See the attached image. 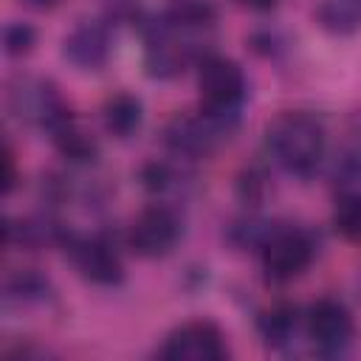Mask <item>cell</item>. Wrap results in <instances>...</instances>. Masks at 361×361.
I'll return each mask as SVG.
<instances>
[{
  "mask_svg": "<svg viewBox=\"0 0 361 361\" xmlns=\"http://www.w3.org/2000/svg\"><path fill=\"white\" fill-rule=\"evenodd\" d=\"M268 149L290 175L307 178L324 155V127L307 113H282L268 124Z\"/></svg>",
  "mask_w": 361,
  "mask_h": 361,
  "instance_id": "cell-1",
  "label": "cell"
},
{
  "mask_svg": "<svg viewBox=\"0 0 361 361\" xmlns=\"http://www.w3.org/2000/svg\"><path fill=\"white\" fill-rule=\"evenodd\" d=\"M333 223H336V228H338L347 240H361V192L344 195V197L336 203Z\"/></svg>",
  "mask_w": 361,
  "mask_h": 361,
  "instance_id": "cell-15",
  "label": "cell"
},
{
  "mask_svg": "<svg viewBox=\"0 0 361 361\" xmlns=\"http://www.w3.org/2000/svg\"><path fill=\"white\" fill-rule=\"evenodd\" d=\"M73 262L85 279L96 285H116L121 282V259L104 240H76L71 245Z\"/></svg>",
  "mask_w": 361,
  "mask_h": 361,
  "instance_id": "cell-9",
  "label": "cell"
},
{
  "mask_svg": "<svg viewBox=\"0 0 361 361\" xmlns=\"http://www.w3.org/2000/svg\"><path fill=\"white\" fill-rule=\"evenodd\" d=\"M180 223L166 206H147L130 226V248L138 257H164L175 248Z\"/></svg>",
  "mask_w": 361,
  "mask_h": 361,
  "instance_id": "cell-6",
  "label": "cell"
},
{
  "mask_svg": "<svg viewBox=\"0 0 361 361\" xmlns=\"http://www.w3.org/2000/svg\"><path fill=\"white\" fill-rule=\"evenodd\" d=\"M166 25L175 31H192V28H209L214 23V8L206 0H169Z\"/></svg>",
  "mask_w": 361,
  "mask_h": 361,
  "instance_id": "cell-12",
  "label": "cell"
},
{
  "mask_svg": "<svg viewBox=\"0 0 361 361\" xmlns=\"http://www.w3.org/2000/svg\"><path fill=\"white\" fill-rule=\"evenodd\" d=\"M8 107L20 121L39 127H59L68 118V110L59 102L56 87L39 76H17L8 87Z\"/></svg>",
  "mask_w": 361,
  "mask_h": 361,
  "instance_id": "cell-3",
  "label": "cell"
},
{
  "mask_svg": "<svg viewBox=\"0 0 361 361\" xmlns=\"http://www.w3.org/2000/svg\"><path fill=\"white\" fill-rule=\"evenodd\" d=\"M200 102L214 116H231L245 96V73L234 59L206 56L197 71Z\"/></svg>",
  "mask_w": 361,
  "mask_h": 361,
  "instance_id": "cell-2",
  "label": "cell"
},
{
  "mask_svg": "<svg viewBox=\"0 0 361 361\" xmlns=\"http://www.w3.org/2000/svg\"><path fill=\"white\" fill-rule=\"evenodd\" d=\"M3 166H6V172H3V192L8 195L11 186H14V155H11L8 147H6V152H3Z\"/></svg>",
  "mask_w": 361,
  "mask_h": 361,
  "instance_id": "cell-17",
  "label": "cell"
},
{
  "mask_svg": "<svg viewBox=\"0 0 361 361\" xmlns=\"http://www.w3.org/2000/svg\"><path fill=\"white\" fill-rule=\"evenodd\" d=\"M307 333L322 353H341L353 338V316L336 299H319L307 313Z\"/></svg>",
  "mask_w": 361,
  "mask_h": 361,
  "instance_id": "cell-8",
  "label": "cell"
},
{
  "mask_svg": "<svg viewBox=\"0 0 361 361\" xmlns=\"http://www.w3.org/2000/svg\"><path fill=\"white\" fill-rule=\"evenodd\" d=\"M161 355L169 361H220L228 355V350L220 327L206 319H197L172 330L166 344L161 347Z\"/></svg>",
  "mask_w": 361,
  "mask_h": 361,
  "instance_id": "cell-4",
  "label": "cell"
},
{
  "mask_svg": "<svg viewBox=\"0 0 361 361\" xmlns=\"http://www.w3.org/2000/svg\"><path fill=\"white\" fill-rule=\"evenodd\" d=\"M243 3L251 8H274L276 6V0H243Z\"/></svg>",
  "mask_w": 361,
  "mask_h": 361,
  "instance_id": "cell-18",
  "label": "cell"
},
{
  "mask_svg": "<svg viewBox=\"0 0 361 361\" xmlns=\"http://www.w3.org/2000/svg\"><path fill=\"white\" fill-rule=\"evenodd\" d=\"M296 330V310L290 305H276L259 316V333L268 344H285Z\"/></svg>",
  "mask_w": 361,
  "mask_h": 361,
  "instance_id": "cell-13",
  "label": "cell"
},
{
  "mask_svg": "<svg viewBox=\"0 0 361 361\" xmlns=\"http://www.w3.org/2000/svg\"><path fill=\"white\" fill-rule=\"evenodd\" d=\"M65 56L76 65V68H85V71H93L99 68L104 59H107V51H110V37L104 31V25L99 23H82L76 25L68 37H65Z\"/></svg>",
  "mask_w": 361,
  "mask_h": 361,
  "instance_id": "cell-10",
  "label": "cell"
},
{
  "mask_svg": "<svg viewBox=\"0 0 361 361\" xmlns=\"http://www.w3.org/2000/svg\"><path fill=\"white\" fill-rule=\"evenodd\" d=\"M104 127L116 138H130L141 127V102L130 93H116L104 102Z\"/></svg>",
  "mask_w": 361,
  "mask_h": 361,
  "instance_id": "cell-11",
  "label": "cell"
},
{
  "mask_svg": "<svg viewBox=\"0 0 361 361\" xmlns=\"http://www.w3.org/2000/svg\"><path fill=\"white\" fill-rule=\"evenodd\" d=\"M34 39H37V34H34V28L25 25V23H11V25H6V31H3V42H6V51H8L11 56L28 54L31 45H34Z\"/></svg>",
  "mask_w": 361,
  "mask_h": 361,
  "instance_id": "cell-16",
  "label": "cell"
},
{
  "mask_svg": "<svg viewBox=\"0 0 361 361\" xmlns=\"http://www.w3.org/2000/svg\"><path fill=\"white\" fill-rule=\"evenodd\" d=\"M226 118L228 116H214L209 110L200 116H175L166 124V144L178 155H189V158L209 155L228 130Z\"/></svg>",
  "mask_w": 361,
  "mask_h": 361,
  "instance_id": "cell-5",
  "label": "cell"
},
{
  "mask_svg": "<svg viewBox=\"0 0 361 361\" xmlns=\"http://www.w3.org/2000/svg\"><path fill=\"white\" fill-rule=\"evenodd\" d=\"M28 3H34V6H54L56 0H28Z\"/></svg>",
  "mask_w": 361,
  "mask_h": 361,
  "instance_id": "cell-19",
  "label": "cell"
},
{
  "mask_svg": "<svg viewBox=\"0 0 361 361\" xmlns=\"http://www.w3.org/2000/svg\"><path fill=\"white\" fill-rule=\"evenodd\" d=\"M313 259V243L305 231H276L262 248V268L271 279L288 282L299 276Z\"/></svg>",
  "mask_w": 361,
  "mask_h": 361,
  "instance_id": "cell-7",
  "label": "cell"
},
{
  "mask_svg": "<svg viewBox=\"0 0 361 361\" xmlns=\"http://www.w3.org/2000/svg\"><path fill=\"white\" fill-rule=\"evenodd\" d=\"M54 138H56L59 149H62L68 158H73V161H90V158L96 155V144H93L82 130H76V127L71 124V118H65L59 127H54Z\"/></svg>",
  "mask_w": 361,
  "mask_h": 361,
  "instance_id": "cell-14",
  "label": "cell"
}]
</instances>
